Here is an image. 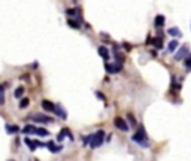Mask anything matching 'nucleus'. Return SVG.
I'll list each match as a JSON object with an SVG mask.
<instances>
[{
	"instance_id": "obj_1",
	"label": "nucleus",
	"mask_w": 191,
	"mask_h": 161,
	"mask_svg": "<svg viewBox=\"0 0 191 161\" xmlns=\"http://www.w3.org/2000/svg\"><path fill=\"white\" fill-rule=\"evenodd\" d=\"M131 139H133V142H136L139 146H142V148H148V146H149V140H148V136H146L143 127H139V128H138V131L133 134Z\"/></svg>"
},
{
	"instance_id": "obj_2",
	"label": "nucleus",
	"mask_w": 191,
	"mask_h": 161,
	"mask_svg": "<svg viewBox=\"0 0 191 161\" xmlns=\"http://www.w3.org/2000/svg\"><path fill=\"white\" fill-rule=\"evenodd\" d=\"M103 142H104V131L103 130H99L96 134L91 136L90 146H91V148H99V146H102V143Z\"/></svg>"
},
{
	"instance_id": "obj_3",
	"label": "nucleus",
	"mask_w": 191,
	"mask_h": 161,
	"mask_svg": "<svg viewBox=\"0 0 191 161\" xmlns=\"http://www.w3.org/2000/svg\"><path fill=\"white\" fill-rule=\"evenodd\" d=\"M104 69H106L107 73H120L122 70V64H109V63H106Z\"/></svg>"
},
{
	"instance_id": "obj_4",
	"label": "nucleus",
	"mask_w": 191,
	"mask_h": 161,
	"mask_svg": "<svg viewBox=\"0 0 191 161\" xmlns=\"http://www.w3.org/2000/svg\"><path fill=\"white\" fill-rule=\"evenodd\" d=\"M114 124H115V127H117V128H120L121 131H128V124H127V122H125L122 118H120V116H118V118H115Z\"/></svg>"
},
{
	"instance_id": "obj_5",
	"label": "nucleus",
	"mask_w": 191,
	"mask_h": 161,
	"mask_svg": "<svg viewBox=\"0 0 191 161\" xmlns=\"http://www.w3.org/2000/svg\"><path fill=\"white\" fill-rule=\"evenodd\" d=\"M188 51H190V49H188V46H187V45H185V46H182V48H181V49H179V51L176 52V55H175V58H176L178 61L184 60V57H185V55L188 54Z\"/></svg>"
},
{
	"instance_id": "obj_6",
	"label": "nucleus",
	"mask_w": 191,
	"mask_h": 161,
	"mask_svg": "<svg viewBox=\"0 0 191 161\" xmlns=\"http://www.w3.org/2000/svg\"><path fill=\"white\" fill-rule=\"evenodd\" d=\"M32 118H33L35 122H42V124H46V122H51L52 121L51 118H48V116H45V115H33Z\"/></svg>"
},
{
	"instance_id": "obj_7",
	"label": "nucleus",
	"mask_w": 191,
	"mask_h": 161,
	"mask_svg": "<svg viewBox=\"0 0 191 161\" xmlns=\"http://www.w3.org/2000/svg\"><path fill=\"white\" fill-rule=\"evenodd\" d=\"M42 107H43L45 110H48V112H55V109H57V106H55L52 102H49V100H43V102H42Z\"/></svg>"
},
{
	"instance_id": "obj_8",
	"label": "nucleus",
	"mask_w": 191,
	"mask_h": 161,
	"mask_svg": "<svg viewBox=\"0 0 191 161\" xmlns=\"http://www.w3.org/2000/svg\"><path fill=\"white\" fill-rule=\"evenodd\" d=\"M24 143H26V145H27L32 151H35L37 146H42V143L36 142V140H32V139H29V137H26V139H24Z\"/></svg>"
},
{
	"instance_id": "obj_9",
	"label": "nucleus",
	"mask_w": 191,
	"mask_h": 161,
	"mask_svg": "<svg viewBox=\"0 0 191 161\" xmlns=\"http://www.w3.org/2000/svg\"><path fill=\"white\" fill-rule=\"evenodd\" d=\"M64 136H69L70 140H73V134L69 131V128H63V131L57 136V140H58V142H60V140H63V137H64Z\"/></svg>"
},
{
	"instance_id": "obj_10",
	"label": "nucleus",
	"mask_w": 191,
	"mask_h": 161,
	"mask_svg": "<svg viewBox=\"0 0 191 161\" xmlns=\"http://www.w3.org/2000/svg\"><path fill=\"white\" fill-rule=\"evenodd\" d=\"M99 54H100V57L103 58V60H109V57H111V54H109V51H107V48L106 46H99Z\"/></svg>"
},
{
	"instance_id": "obj_11",
	"label": "nucleus",
	"mask_w": 191,
	"mask_h": 161,
	"mask_svg": "<svg viewBox=\"0 0 191 161\" xmlns=\"http://www.w3.org/2000/svg\"><path fill=\"white\" fill-rule=\"evenodd\" d=\"M46 146L51 149V152H54V154H57V152H60V151H61V146H55L54 142H48V143H46Z\"/></svg>"
},
{
	"instance_id": "obj_12",
	"label": "nucleus",
	"mask_w": 191,
	"mask_h": 161,
	"mask_svg": "<svg viewBox=\"0 0 191 161\" xmlns=\"http://www.w3.org/2000/svg\"><path fill=\"white\" fill-rule=\"evenodd\" d=\"M151 43H152L155 48H161V46H163V37H154V39L151 40Z\"/></svg>"
},
{
	"instance_id": "obj_13",
	"label": "nucleus",
	"mask_w": 191,
	"mask_h": 161,
	"mask_svg": "<svg viewBox=\"0 0 191 161\" xmlns=\"http://www.w3.org/2000/svg\"><path fill=\"white\" fill-rule=\"evenodd\" d=\"M164 19H166V18L163 17V15H157V17H155V22H154V24H155V27H163V25H164Z\"/></svg>"
},
{
	"instance_id": "obj_14",
	"label": "nucleus",
	"mask_w": 191,
	"mask_h": 161,
	"mask_svg": "<svg viewBox=\"0 0 191 161\" xmlns=\"http://www.w3.org/2000/svg\"><path fill=\"white\" fill-rule=\"evenodd\" d=\"M170 36H175V37H181V30L179 29H176V27H172V29H169V32H167Z\"/></svg>"
},
{
	"instance_id": "obj_15",
	"label": "nucleus",
	"mask_w": 191,
	"mask_h": 161,
	"mask_svg": "<svg viewBox=\"0 0 191 161\" xmlns=\"http://www.w3.org/2000/svg\"><path fill=\"white\" fill-rule=\"evenodd\" d=\"M35 131H36V127H33V125H26L22 128V133H27V134H35Z\"/></svg>"
},
{
	"instance_id": "obj_16",
	"label": "nucleus",
	"mask_w": 191,
	"mask_h": 161,
	"mask_svg": "<svg viewBox=\"0 0 191 161\" xmlns=\"http://www.w3.org/2000/svg\"><path fill=\"white\" fill-rule=\"evenodd\" d=\"M55 112H57V113L60 115V118H61V119H66V118H67V113L64 112V109H63V107L57 106V109H55Z\"/></svg>"
},
{
	"instance_id": "obj_17",
	"label": "nucleus",
	"mask_w": 191,
	"mask_h": 161,
	"mask_svg": "<svg viewBox=\"0 0 191 161\" xmlns=\"http://www.w3.org/2000/svg\"><path fill=\"white\" fill-rule=\"evenodd\" d=\"M6 131H8V134H14V133H17V131H18V127H17V125L8 124V125H6Z\"/></svg>"
},
{
	"instance_id": "obj_18",
	"label": "nucleus",
	"mask_w": 191,
	"mask_h": 161,
	"mask_svg": "<svg viewBox=\"0 0 191 161\" xmlns=\"http://www.w3.org/2000/svg\"><path fill=\"white\" fill-rule=\"evenodd\" d=\"M35 134L40 136V137H45V136H48V130H45V128H36Z\"/></svg>"
},
{
	"instance_id": "obj_19",
	"label": "nucleus",
	"mask_w": 191,
	"mask_h": 161,
	"mask_svg": "<svg viewBox=\"0 0 191 161\" xmlns=\"http://www.w3.org/2000/svg\"><path fill=\"white\" fill-rule=\"evenodd\" d=\"M178 45H179V43H178V40H172V42L169 43V48H167V49H169V52H173L175 49L178 48Z\"/></svg>"
},
{
	"instance_id": "obj_20",
	"label": "nucleus",
	"mask_w": 191,
	"mask_h": 161,
	"mask_svg": "<svg viewBox=\"0 0 191 161\" xmlns=\"http://www.w3.org/2000/svg\"><path fill=\"white\" fill-rule=\"evenodd\" d=\"M22 94H24V87H18L15 89V97H22Z\"/></svg>"
},
{
	"instance_id": "obj_21",
	"label": "nucleus",
	"mask_w": 191,
	"mask_h": 161,
	"mask_svg": "<svg viewBox=\"0 0 191 161\" xmlns=\"http://www.w3.org/2000/svg\"><path fill=\"white\" fill-rule=\"evenodd\" d=\"M184 64H185V67L188 69V70H191V54L185 58V61H184Z\"/></svg>"
},
{
	"instance_id": "obj_22",
	"label": "nucleus",
	"mask_w": 191,
	"mask_h": 161,
	"mask_svg": "<svg viewBox=\"0 0 191 161\" xmlns=\"http://www.w3.org/2000/svg\"><path fill=\"white\" fill-rule=\"evenodd\" d=\"M29 103H30V100H29V99H22V100H21V103H19V107H21V109H24V107L29 106Z\"/></svg>"
},
{
	"instance_id": "obj_23",
	"label": "nucleus",
	"mask_w": 191,
	"mask_h": 161,
	"mask_svg": "<svg viewBox=\"0 0 191 161\" xmlns=\"http://www.w3.org/2000/svg\"><path fill=\"white\" fill-rule=\"evenodd\" d=\"M67 24H69V27H72V29H79V24H76L73 19H69Z\"/></svg>"
},
{
	"instance_id": "obj_24",
	"label": "nucleus",
	"mask_w": 191,
	"mask_h": 161,
	"mask_svg": "<svg viewBox=\"0 0 191 161\" xmlns=\"http://www.w3.org/2000/svg\"><path fill=\"white\" fill-rule=\"evenodd\" d=\"M67 15H69V17H75V15H76V11H75V9H67Z\"/></svg>"
},
{
	"instance_id": "obj_25",
	"label": "nucleus",
	"mask_w": 191,
	"mask_h": 161,
	"mask_svg": "<svg viewBox=\"0 0 191 161\" xmlns=\"http://www.w3.org/2000/svg\"><path fill=\"white\" fill-rule=\"evenodd\" d=\"M127 116H128V121H130L131 124H133V125H136V121H135V118H133V115H127Z\"/></svg>"
},
{
	"instance_id": "obj_26",
	"label": "nucleus",
	"mask_w": 191,
	"mask_h": 161,
	"mask_svg": "<svg viewBox=\"0 0 191 161\" xmlns=\"http://www.w3.org/2000/svg\"><path fill=\"white\" fill-rule=\"evenodd\" d=\"M5 103V97H3V92L0 91V105H3Z\"/></svg>"
},
{
	"instance_id": "obj_27",
	"label": "nucleus",
	"mask_w": 191,
	"mask_h": 161,
	"mask_svg": "<svg viewBox=\"0 0 191 161\" xmlns=\"http://www.w3.org/2000/svg\"><path fill=\"white\" fill-rule=\"evenodd\" d=\"M96 96H97V97H99V99H102V100H103L104 97L103 96H102V94H100V92H99V91H97V92H96Z\"/></svg>"
}]
</instances>
